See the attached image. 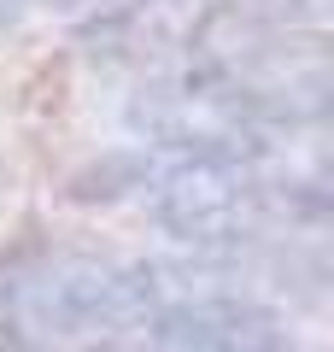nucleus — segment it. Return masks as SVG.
Instances as JSON below:
<instances>
[{
    "label": "nucleus",
    "mask_w": 334,
    "mask_h": 352,
    "mask_svg": "<svg viewBox=\"0 0 334 352\" xmlns=\"http://www.w3.org/2000/svg\"><path fill=\"white\" fill-rule=\"evenodd\" d=\"M153 311V276L82 247H30L0 258V346L47 352L135 329Z\"/></svg>",
    "instance_id": "f257e3e1"
},
{
    "label": "nucleus",
    "mask_w": 334,
    "mask_h": 352,
    "mask_svg": "<svg viewBox=\"0 0 334 352\" xmlns=\"http://www.w3.org/2000/svg\"><path fill=\"white\" fill-rule=\"evenodd\" d=\"M258 212V182L223 147H194L159 188V217L182 241H241Z\"/></svg>",
    "instance_id": "f03ea898"
}]
</instances>
